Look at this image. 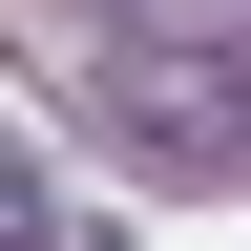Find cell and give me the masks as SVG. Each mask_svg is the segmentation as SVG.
<instances>
[{
  "label": "cell",
  "mask_w": 251,
  "mask_h": 251,
  "mask_svg": "<svg viewBox=\"0 0 251 251\" xmlns=\"http://www.w3.org/2000/svg\"><path fill=\"white\" fill-rule=\"evenodd\" d=\"M251 0H126V42H230Z\"/></svg>",
  "instance_id": "3"
},
{
  "label": "cell",
  "mask_w": 251,
  "mask_h": 251,
  "mask_svg": "<svg viewBox=\"0 0 251 251\" xmlns=\"http://www.w3.org/2000/svg\"><path fill=\"white\" fill-rule=\"evenodd\" d=\"M0 251H63V188H42V147L0 126Z\"/></svg>",
  "instance_id": "2"
},
{
  "label": "cell",
  "mask_w": 251,
  "mask_h": 251,
  "mask_svg": "<svg viewBox=\"0 0 251 251\" xmlns=\"http://www.w3.org/2000/svg\"><path fill=\"white\" fill-rule=\"evenodd\" d=\"M105 126H126L147 188H251V42H126Z\"/></svg>",
  "instance_id": "1"
}]
</instances>
